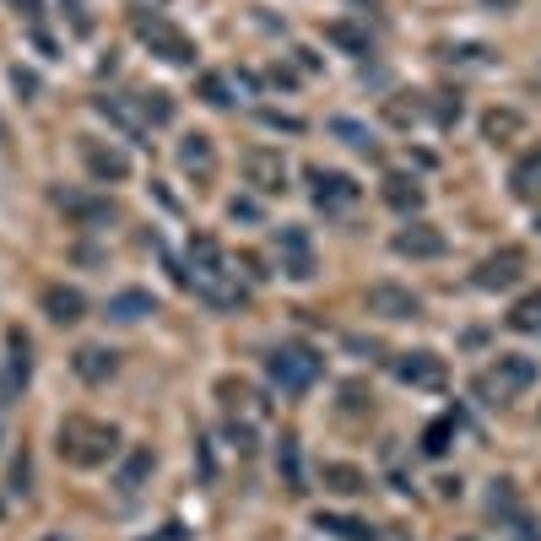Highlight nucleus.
<instances>
[{
	"label": "nucleus",
	"instance_id": "obj_1",
	"mask_svg": "<svg viewBox=\"0 0 541 541\" xmlns=\"http://www.w3.org/2000/svg\"><path fill=\"white\" fill-rule=\"evenodd\" d=\"M184 282H190L206 303H217V309H239V303H244L239 271H233V260L222 255L217 239H206V233H195V239H190V276H184Z\"/></svg>",
	"mask_w": 541,
	"mask_h": 541
},
{
	"label": "nucleus",
	"instance_id": "obj_2",
	"mask_svg": "<svg viewBox=\"0 0 541 541\" xmlns=\"http://www.w3.org/2000/svg\"><path fill=\"white\" fill-rule=\"evenodd\" d=\"M55 450H60L65 466H76V471L109 466V460L120 455V428L98 422V417H65L60 433H55Z\"/></svg>",
	"mask_w": 541,
	"mask_h": 541
},
{
	"label": "nucleus",
	"instance_id": "obj_3",
	"mask_svg": "<svg viewBox=\"0 0 541 541\" xmlns=\"http://www.w3.org/2000/svg\"><path fill=\"white\" fill-rule=\"evenodd\" d=\"M266 379L282 395H303L314 379H320V352L303 347V341H282V347L266 358Z\"/></svg>",
	"mask_w": 541,
	"mask_h": 541
},
{
	"label": "nucleus",
	"instance_id": "obj_4",
	"mask_svg": "<svg viewBox=\"0 0 541 541\" xmlns=\"http://www.w3.org/2000/svg\"><path fill=\"white\" fill-rule=\"evenodd\" d=\"M536 385V363L520 358V352H504L493 368H482L477 374V401L498 406V401H514V395H525Z\"/></svg>",
	"mask_w": 541,
	"mask_h": 541
},
{
	"label": "nucleus",
	"instance_id": "obj_5",
	"mask_svg": "<svg viewBox=\"0 0 541 541\" xmlns=\"http://www.w3.org/2000/svg\"><path fill=\"white\" fill-rule=\"evenodd\" d=\"M136 38L152 49L157 60H168V65H195V38L184 33V28H174L168 17H157V11H152V17H147V11L136 17Z\"/></svg>",
	"mask_w": 541,
	"mask_h": 541
},
{
	"label": "nucleus",
	"instance_id": "obj_6",
	"mask_svg": "<svg viewBox=\"0 0 541 541\" xmlns=\"http://www.w3.org/2000/svg\"><path fill=\"white\" fill-rule=\"evenodd\" d=\"M390 374L401 379V385H412V390H444L450 368H444V358H433V352H395Z\"/></svg>",
	"mask_w": 541,
	"mask_h": 541
},
{
	"label": "nucleus",
	"instance_id": "obj_7",
	"mask_svg": "<svg viewBox=\"0 0 541 541\" xmlns=\"http://www.w3.org/2000/svg\"><path fill=\"white\" fill-rule=\"evenodd\" d=\"M363 309L379 314V320H417L422 314V298L412 293V287H395V282H374L363 293Z\"/></svg>",
	"mask_w": 541,
	"mask_h": 541
},
{
	"label": "nucleus",
	"instance_id": "obj_8",
	"mask_svg": "<svg viewBox=\"0 0 541 541\" xmlns=\"http://www.w3.org/2000/svg\"><path fill=\"white\" fill-rule=\"evenodd\" d=\"M276 260H282V271L293 276V282H309V276L320 271V260H314V239L303 228H276Z\"/></svg>",
	"mask_w": 541,
	"mask_h": 541
},
{
	"label": "nucleus",
	"instance_id": "obj_9",
	"mask_svg": "<svg viewBox=\"0 0 541 541\" xmlns=\"http://www.w3.org/2000/svg\"><path fill=\"white\" fill-rule=\"evenodd\" d=\"M239 168H244V179L255 184L260 195H282V190H287V163H282V152L249 147V152L239 157Z\"/></svg>",
	"mask_w": 541,
	"mask_h": 541
},
{
	"label": "nucleus",
	"instance_id": "obj_10",
	"mask_svg": "<svg viewBox=\"0 0 541 541\" xmlns=\"http://www.w3.org/2000/svg\"><path fill=\"white\" fill-rule=\"evenodd\" d=\"M28 336L22 331H6V374H0V406H11L22 390H28L33 379V358H28Z\"/></svg>",
	"mask_w": 541,
	"mask_h": 541
},
{
	"label": "nucleus",
	"instance_id": "obj_11",
	"mask_svg": "<svg viewBox=\"0 0 541 541\" xmlns=\"http://www.w3.org/2000/svg\"><path fill=\"white\" fill-rule=\"evenodd\" d=\"M520 271H525V255L514 244H504L498 255H487L477 271H471V282L482 287V293H504V287H514L520 282Z\"/></svg>",
	"mask_w": 541,
	"mask_h": 541
},
{
	"label": "nucleus",
	"instance_id": "obj_12",
	"mask_svg": "<svg viewBox=\"0 0 541 541\" xmlns=\"http://www.w3.org/2000/svg\"><path fill=\"white\" fill-rule=\"evenodd\" d=\"M309 184H314V206L320 211H347L358 206V184H352L347 174H336V168H309Z\"/></svg>",
	"mask_w": 541,
	"mask_h": 541
},
{
	"label": "nucleus",
	"instance_id": "obj_13",
	"mask_svg": "<svg viewBox=\"0 0 541 541\" xmlns=\"http://www.w3.org/2000/svg\"><path fill=\"white\" fill-rule=\"evenodd\" d=\"M82 163L98 184H120L130 179V157L120 147H103V141H82Z\"/></svg>",
	"mask_w": 541,
	"mask_h": 541
},
{
	"label": "nucleus",
	"instance_id": "obj_14",
	"mask_svg": "<svg viewBox=\"0 0 541 541\" xmlns=\"http://www.w3.org/2000/svg\"><path fill=\"white\" fill-rule=\"evenodd\" d=\"M395 255L401 260H439L444 255V233L433 222H412V228L395 233Z\"/></svg>",
	"mask_w": 541,
	"mask_h": 541
},
{
	"label": "nucleus",
	"instance_id": "obj_15",
	"mask_svg": "<svg viewBox=\"0 0 541 541\" xmlns=\"http://www.w3.org/2000/svg\"><path fill=\"white\" fill-rule=\"evenodd\" d=\"M179 168L190 179H211V174H217V147H211V136H201V130L184 136L179 141Z\"/></svg>",
	"mask_w": 541,
	"mask_h": 541
},
{
	"label": "nucleus",
	"instance_id": "obj_16",
	"mask_svg": "<svg viewBox=\"0 0 541 541\" xmlns=\"http://www.w3.org/2000/svg\"><path fill=\"white\" fill-rule=\"evenodd\" d=\"M92 109H98V114H103V120H109V125H120L125 136H147V130H152L136 98H98V103H92Z\"/></svg>",
	"mask_w": 541,
	"mask_h": 541
},
{
	"label": "nucleus",
	"instance_id": "obj_17",
	"mask_svg": "<svg viewBox=\"0 0 541 541\" xmlns=\"http://www.w3.org/2000/svg\"><path fill=\"white\" fill-rule=\"evenodd\" d=\"M44 314L55 325H76L87 314V298L76 293V287H65V282H55V287H44Z\"/></svg>",
	"mask_w": 541,
	"mask_h": 541
},
{
	"label": "nucleus",
	"instance_id": "obj_18",
	"mask_svg": "<svg viewBox=\"0 0 541 541\" xmlns=\"http://www.w3.org/2000/svg\"><path fill=\"white\" fill-rule=\"evenodd\" d=\"M71 368L87 379V385H103V379H114V368H120V352L114 347H82L71 358Z\"/></svg>",
	"mask_w": 541,
	"mask_h": 541
},
{
	"label": "nucleus",
	"instance_id": "obj_19",
	"mask_svg": "<svg viewBox=\"0 0 541 541\" xmlns=\"http://www.w3.org/2000/svg\"><path fill=\"white\" fill-rule=\"evenodd\" d=\"M509 190L520 195V201H541V147L520 152V163L509 168Z\"/></svg>",
	"mask_w": 541,
	"mask_h": 541
},
{
	"label": "nucleus",
	"instance_id": "obj_20",
	"mask_svg": "<svg viewBox=\"0 0 541 541\" xmlns=\"http://www.w3.org/2000/svg\"><path fill=\"white\" fill-rule=\"evenodd\" d=\"M55 206L71 211L76 222H114V206L98 201V195H76V190H55Z\"/></svg>",
	"mask_w": 541,
	"mask_h": 541
},
{
	"label": "nucleus",
	"instance_id": "obj_21",
	"mask_svg": "<svg viewBox=\"0 0 541 541\" xmlns=\"http://www.w3.org/2000/svg\"><path fill=\"white\" fill-rule=\"evenodd\" d=\"M217 395L228 412H244V417H266V401H260L255 390L244 385V379H217Z\"/></svg>",
	"mask_w": 541,
	"mask_h": 541
},
{
	"label": "nucleus",
	"instance_id": "obj_22",
	"mask_svg": "<svg viewBox=\"0 0 541 541\" xmlns=\"http://www.w3.org/2000/svg\"><path fill=\"white\" fill-rule=\"evenodd\" d=\"M152 466H157V455L147 450V444H136V450L125 455V466H120V477H114V487H120V493H136V487L152 477Z\"/></svg>",
	"mask_w": 541,
	"mask_h": 541
},
{
	"label": "nucleus",
	"instance_id": "obj_23",
	"mask_svg": "<svg viewBox=\"0 0 541 541\" xmlns=\"http://www.w3.org/2000/svg\"><path fill=\"white\" fill-rule=\"evenodd\" d=\"M455 428H460V417L455 412H444V417H433L428 428H422V455H450V444H455Z\"/></svg>",
	"mask_w": 541,
	"mask_h": 541
},
{
	"label": "nucleus",
	"instance_id": "obj_24",
	"mask_svg": "<svg viewBox=\"0 0 541 541\" xmlns=\"http://www.w3.org/2000/svg\"><path fill=\"white\" fill-rule=\"evenodd\" d=\"M147 314H157L152 293H114L109 298V320H120V325H136V320H147Z\"/></svg>",
	"mask_w": 541,
	"mask_h": 541
},
{
	"label": "nucleus",
	"instance_id": "obj_25",
	"mask_svg": "<svg viewBox=\"0 0 541 541\" xmlns=\"http://www.w3.org/2000/svg\"><path fill=\"white\" fill-rule=\"evenodd\" d=\"M320 482L331 487V493H341V498H358V493H368V477H363V471H358V466H336V460L320 471Z\"/></svg>",
	"mask_w": 541,
	"mask_h": 541
},
{
	"label": "nucleus",
	"instance_id": "obj_26",
	"mask_svg": "<svg viewBox=\"0 0 541 541\" xmlns=\"http://www.w3.org/2000/svg\"><path fill=\"white\" fill-rule=\"evenodd\" d=\"M385 201H390L395 211H422V184H417L412 174H390V179H385Z\"/></svg>",
	"mask_w": 541,
	"mask_h": 541
},
{
	"label": "nucleus",
	"instance_id": "obj_27",
	"mask_svg": "<svg viewBox=\"0 0 541 541\" xmlns=\"http://www.w3.org/2000/svg\"><path fill=\"white\" fill-rule=\"evenodd\" d=\"M314 525L331 531V536H341V541H374V525H368V520H347V514H314Z\"/></svg>",
	"mask_w": 541,
	"mask_h": 541
},
{
	"label": "nucleus",
	"instance_id": "obj_28",
	"mask_svg": "<svg viewBox=\"0 0 541 541\" xmlns=\"http://www.w3.org/2000/svg\"><path fill=\"white\" fill-rule=\"evenodd\" d=\"M520 130H525V114H514V109H493V114L482 120V136L498 141V147H504V141H514Z\"/></svg>",
	"mask_w": 541,
	"mask_h": 541
},
{
	"label": "nucleus",
	"instance_id": "obj_29",
	"mask_svg": "<svg viewBox=\"0 0 541 541\" xmlns=\"http://www.w3.org/2000/svg\"><path fill=\"white\" fill-rule=\"evenodd\" d=\"M509 325H514V331H541V287L514 303V309H509Z\"/></svg>",
	"mask_w": 541,
	"mask_h": 541
},
{
	"label": "nucleus",
	"instance_id": "obj_30",
	"mask_svg": "<svg viewBox=\"0 0 541 541\" xmlns=\"http://www.w3.org/2000/svg\"><path fill=\"white\" fill-rule=\"evenodd\" d=\"M136 103H141V114H147V125L174 120V98H168V92H136Z\"/></svg>",
	"mask_w": 541,
	"mask_h": 541
},
{
	"label": "nucleus",
	"instance_id": "obj_31",
	"mask_svg": "<svg viewBox=\"0 0 541 541\" xmlns=\"http://www.w3.org/2000/svg\"><path fill=\"white\" fill-rule=\"evenodd\" d=\"M276 471L287 477L293 493H303V477H298V439H282V450H276Z\"/></svg>",
	"mask_w": 541,
	"mask_h": 541
},
{
	"label": "nucleus",
	"instance_id": "obj_32",
	"mask_svg": "<svg viewBox=\"0 0 541 541\" xmlns=\"http://www.w3.org/2000/svg\"><path fill=\"white\" fill-rule=\"evenodd\" d=\"M201 98H206V103H217V109H228V103H233V87H228V76L206 71V76H201Z\"/></svg>",
	"mask_w": 541,
	"mask_h": 541
},
{
	"label": "nucleus",
	"instance_id": "obj_33",
	"mask_svg": "<svg viewBox=\"0 0 541 541\" xmlns=\"http://www.w3.org/2000/svg\"><path fill=\"white\" fill-rule=\"evenodd\" d=\"M331 44H341V49H352V55H368V33H358V28H347V22H331Z\"/></svg>",
	"mask_w": 541,
	"mask_h": 541
},
{
	"label": "nucleus",
	"instance_id": "obj_34",
	"mask_svg": "<svg viewBox=\"0 0 541 541\" xmlns=\"http://www.w3.org/2000/svg\"><path fill=\"white\" fill-rule=\"evenodd\" d=\"M331 130H336L341 141H347V147H358V152H374V141H368V130H363V125H352V120H336Z\"/></svg>",
	"mask_w": 541,
	"mask_h": 541
},
{
	"label": "nucleus",
	"instance_id": "obj_35",
	"mask_svg": "<svg viewBox=\"0 0 541 541\" xmlns=\"http://www.w3.org/2000/svg\"><path fill=\"white\" fill-rule=\"evenodd\" d=\"M11 493H28V455H17V466H11Z\"/></svg>",
	"mask_w": 541,
	"mask_h": 541
},
{
	"label": "nucleus",
	"instance_id": "obj_36",
	"mask_svg": "<svg viewBox=\"0 0 541 541\" xmlns=\"http://www.w3.org/2000/svg\"><path fill=\"white\" fill-rule=\"evenodd\" d=\"M11 82H17L22 92H38V76H33V71H22V65H17V71H11Z\"/></svg>",
	"mask_w": 541,
	"mask_h": 541
},
{
	"label": "nucleus",
	"instance_id": "obj_37",
	"mask_svg": "<svg viewBox=\"0 0 541 541\" xmlns=\"http://www.w3.org/2000/svg\"><path fill=\"white\" fill-rule=\"evenodd\" d=\"M228 211H233V217H244V222H255V217H260V206H255V201H233Z\"/></svg>",
	"mask_w": 541,
	"mask_h": 541
},
{
	"label": "nucleus",
	"instance_id": "obj_38",
	"mask_svg": "<svg viewBox=\"0 0 541 541\" xmlns=\"http://www.w3.org/2000/svg\"><path fill=\"white\" fill-rule=\"evenodd\" d=\"M11 11H22V17L33 22V17H38V0H11Z\"/></svg>",
	"mask_w": 541,
	"mask_h": 541
},
{
	"label": "nucleus",
	"instance_id": "obj_39",
	"mask_svg": "<svg viewBox=\"0 0 541 541\" xmlns=\"http://www.w3.org/2000/svg\"><path fill=\"white\" fill-rule=\"evenodd\" d=\"M44 541H60V536H44Z\"/></svg>",
	"mask_w": 541,
	"mask_h": 541
},
{
	"label": "nucleus",
	"instance_id": "obj_40",
	"mask_svg": "<svg viewBox=\"0 0 541 541\" xmlns=\"http://www.w3.org/2000/svg\"><path fill=\"white\" fill-rule=\"evenodd\" d=\"M0 136H6V125H0Z\"/></svg>",
	"mask_w": 541,
	"mask_h": 541
},
{
	"label": "nucleus",
	"instance_id": "obj_41",
	"mask_svg": "<svg viewBox=\"0 0 541 541\" xmlns=\"http://www.w3.org/2000/svg\"><path fill=\"white\" fill-rule=\"evenodd\" d=\"M466 541H471V536H466Z\"/></svg>",
	"mask_w": 541,
	"mask_h": 541
}]
</instances>
